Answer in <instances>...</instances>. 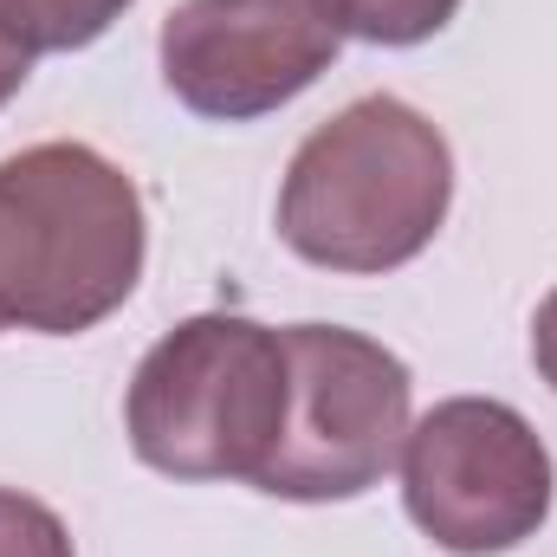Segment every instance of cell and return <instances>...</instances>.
<instances>
[{
	"label": "cell",
	"mask_w": 557,
	"mask_h": 557,
	"mask_svg": "<svg viewBox=\"0 0 557 557\" xmlns=\"http://www.w3.org/2000/svg\"><path fill=\"white\" fill-rule=\"evenodd\" d=\"M454 149L403 98H357L298 143L278 182V240L324 273H396L441 234Z\"/></svg>",
	"instance_id": "1"
},
{
	"label": "cell",
	"mask_w": 557,
	"mask_h": 557,
	"mask_svg": "<svg viewBox=\"0 0 557 557\" xmlns=\"http://www.w3.org/2000/svg\"><path fill=\"white\" fill-rule=\"evenodd\" d=\"M137 182L91 143H33L0 162V324L78 337L143 278Z\"/></svg>",
	"instance_id": "2"
},
{
	"label": "cell",
	"mask_w": 557,
	"mask_h": 557,
	"mask_svg": "<svg viewBox=\"0 0 557 557\" xmlns=\"http://www.w3.org/2000/svg\"><path fill=\"white\" fill-rule=\"evenodd\" d=\"M285 337L240 311L182 318L131 376L124 428L169 480H253L285 434Z\"/></svg>",
	"instance_id": "3"
},
{
	"label": "cell",
	"mask_w": 557,
	"mask_h": 557,
	"mask_svg": "<svg viewBox=\"0 0 557 557\" xmlns=\"http://www.w3.org/2000/svg\"><path fill=\"white\" fill-rule=\"evenodd\" d=\"M285 337V434L260 493L331 506L370 493L409 441V363L344 324H292Z\"/></svg>",
	"instance_id": "4"
},
{
	"label": "cell",
	"mask_w": 557,
	"mask_h": 557,
	"mask_svg": "<svg viewBox=\"0 0 557 557\" xmlns=\"http://www.w3.org/2000/svg\"><path fill=\"white\" fill-rule=\"evenodd\" d=\"M557 467L539 428L512 403L454 396L409 421L403 506L454 557H499L552 519Z\"/></svg>",
	"instance_id": "5"
},
{
	"label": "cell",
	"mask_w": 557,
	"mask_h": 557,
	"mask_svg": "<svg viewBox=\"0 0 557 557\" xmlns=\"http://www.w3.org/2000/svg\"><path fill=\"white\" fill-rule=\"evenodd\" d=\"M344 46L331 0H182L162 20V85L214 124H253L311 91Z\"/></svg>",
	"instance_id": "6"
},
{
	"label": "cell",
	"mask_w": 557,
	"mask_h": 557,
	"mask_svg": "<svg viewBox=\"0 0 557 557\" xmlns=\"http://www.w3.org/2000/svg\"><path fill=\"white\" fill-rule=\"evenodd\" d=\"M137 0H0V33L26 52H78L104 39Z\"/></svg>",
	"instance_id": "7"
},
{
	"label": "cell",
	"mask_w": 557,
	"mask_h": 557,
	"mask_svg": "<svg viewBox=\"0 0 557 557\" xmlns=\"http://www.w3.org/2000/svg\"><path fill=\"white\" fill-rule=\"evenodd\" d=\"M344 39H370V46H421L434 39L460 0H331Z\"/></svg>",
	"instance_id": "8"
},
{
	"label": "cell",
	"mask_w": 557,
	"mask_h": 557,
	"mask_svg": "<svg viewBox=\"0 0 557 557\" xmlns=\"http://www.w3.org/2000/svg\"><path fill=\"white\" fill-rule=\"evenodd\" d=\"M0 557H78V552H72V532L52 506L0 486Z\"/></svg>",
	"instance_id": "9"
},
{
	"label": "cell",
	"mask_w": 557,
	"mask_h": 557,
	"mask_svg": "<svg viewBox=\"0 0 557 557\" xmlns=\"http://www.w3.org/2000/svg\"><path fill=\"white\" fill-rule=\"evenodd\" d=\"M532 363H539V376L557 389V292L539 305V318H532Z\"/></svg>",
	"instance_id": "10"
},
{
	"label": "cell",
	"mask_w": 557,
	"mask_h": 557,
	"mask_svg": "<svg viewBox=\"0 0 557 557\" xmlns=\"http://www.w3.org/2000/svg\"><path fill=\"white\" fill-rule=\"evenodd\" d=\"M26 78H33V52H26L20 39H7V33H0V111L20 98V85H26Z\"/></svg>",
	"instance_id": "11"
},
{
	"label": "cell",
	"mask_w": 557,
	"mask_h": 557,
	"mask_svg": "<svg viewBox=\"0 0 557 557\" xmlns=\"http://www.w3.org/2000/svg\"><path fill=\"white\" fill-rule=\"evenodd\" d=\"M0 331H7V324H0Z\"/></svg>",
	"instance_id": "12"
}]
</instances>
